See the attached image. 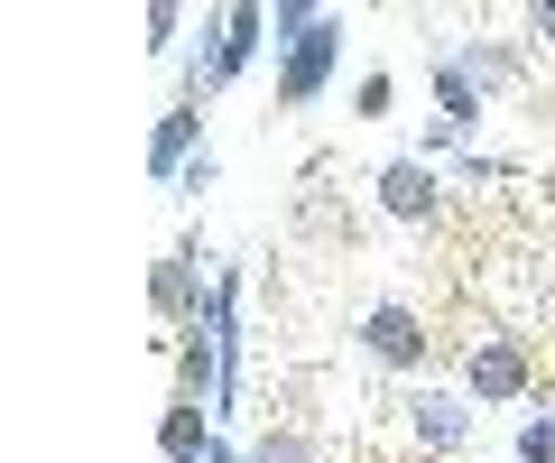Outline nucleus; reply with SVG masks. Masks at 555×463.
Segmentation results:
<instances>
[{
    "label": "nucleus",
    "mask_w": 555,
    "mask_h": 463,
    "mask_svg": "<svg viewBox=\"0 0 555 463\" xmlns=\"http://www.w3.org/2000/svg\"><path fill=\"white\" fill-rule=\"evenodd\" d=\"M269 38H278V112H315L324 83L343 75L352 20L343 10H315V0H269Z\"/></svg>",
    "instance_id": "1"
},
{
    "label": "nucleus",
    "mask_w": 555,
    "mask_h": 463,
    "mask_svg": "<svg viewBox=\"0 0 555 463\" xmlns=\"http://www.w3.org/2000/svg\"><path fill=\"white\" fill-rule=\"evenodd\" d=\"M259 47L269 38V0H232V10H195V47H185V75H177V102L185 112H204L214 93H232L241 75L259 65Z\"/></svg>",
    "instance_id": "2"
},
{
    "label": "nucleus",
    "mask_w": 555,
    "mask_h": 463,
    "mask_svg": "<svg viewBox=\"0 0 555 463\" xmlns=\"http://www.w3.org/2000/svg\"><path fill=\"white\" fill-rule=\"evenodd\" d=\"M454 389L473 408H537V399H546L528 334H509V324H473V334L454 343Z\"/></svg>",
    "instance_id": "3"
},
{
    "label": "nucleus",
    "mask_w": 555,
    "mask_h": 463,
    "mask_svg": "<svg viewBox=\"0 0 555 463\" xmlns=\"http://www.w3.org/2000/svg\"><path fill=\"white\" fill-rule=\"evenodd\" d=\"M214 250H204V232H177L167 242V260L149 269V316H158V343L167 334H195L204 316H214Z\"/></svg>",
    "instance_id": "4"
},
{
    "label": "nucleus",
    "mask_w": 555,
    "mask_h": 463,
    "mask_svg": "<svg viewBox=\"0 0 555 463\" xmlns=\"http://www.w3.org/2000/svg\"><path fill=\"white\" fill-rule=\"evenodd\" d=\"M352 343L371 352L379 371H398V381H436V352H444L436 316H426V306H408V297H379V306H361Z\"/></svg>",
    "instance_id": "5"
},
{
    "label": "nucleus",
    "mask_w": 555,
    "mask_h": 463,
    "mask_svg": "<svg viewBox=\"0 0 555 463\" xmlns=\"http://www.w3.org/2000/svg\"><path fill=\"white\" fill-rule=\"evenodd\" d=\"M398 436H408V454H416V463H454V454H473L481 408L463 399L454 381H416L408 399H398Z\"/></svg>",
    "instance_id": "6"
},
{
    "label": "nucleus",
    "mask_w": 555,
    "mask_h": 463,
    "mask_svg": "<svg viewBox=\"0 0 555 463\" xmlns=\"http://www.w3.org/2000/svg\"><path fill=\"white\" fill-rule=\"evenodd\" d=\"M371 195H379V214H389V222L436 232V222H444V167H426L416 149H398V158L371 177Z\"/></svg>",
    "instance_id": "7"
},
{
    "label": "nucleus",
    "mask_w": 555,
    "mask_h": 463,
    "mask_svg": "<svg viewBox=\"0 0 555 463\" xmlns=\"http://www.w3.org/2000/svg\"><path fill=\"white\" fill-rule=\"evenodd\" d=\"M204 149H214V140H204V112L167 102V112H158V130H149V177H158V185H177L185 167L204 158Z\"/></svg>",
    "instance_id": "8"
},
{
    "label": "nucleus",
    "mask_w": 555,
    "mask_h": 463,
    "mask_svg": "<svg viewBox=\"0 0 555 463\" xmlns=\"http://www.w3.org/2000/svg\"><path fill=\"white\" fill-rule=\"evenodd\" d=\"M426 93H436V121H444V130H463V140H473V130L491 121V93H481V83L463 75L454 56H436V65H426Z\"/></svg>",
    "instance_id": "9"
},
{
    "label": "nucleus",
    "mask_w": 555,
    "mask_h": 463,
    "mask_svg": "<svg viewBox=\"0 0 555 463\" xmlns=\"http://www.w3.org/2000/svg\"><path fill=\"white\" fill-rule=\"evenodd\" d=\"M454 65H463V75H473L491 102H500V93H518V75H528V56H518L509 38H463V47H454Z\"/></svg>",
    "instance_id": "10"
},
{
    "label": "nucleus",
    "mask_w": 555,
    "mask_h": 463,
    "mask_svg": "<svg viewBox=\"0 0 555 463\" xmlns=\"http://www.w3.org/2000/svg\"><path fill=\"white\" fill-rule=\"evenodd\" d=\"M214 408H185V399H167V417H158V463H204L214 454Z\"/></svg>",
    "instance_id": "11"
},
{
    "label": "nucleus",
    "mask_w": 555,
    "mask_h": 463,
    "mask_svg": "<svg viewBox=\"0 0 555 463\" xmlns=\"http://www.w3.org/2000/svg\"><path fill=\"white\" fill-rule=\"evenodd\" d=\"M185 38H195V10H185V0H149V10H139V47H149V56H177Z\"/></svg>",
    "instance_id": "12"
},
{
    "label": "nucleus",
    "mask_w": 555,
    "mask_h": 463,
    "mask_svg": "<svg viewBox=\"0 0 555 463\" xmlns=\"http://www.w3.org/2000/svg\"><path fill=\"white\" fill-rule=\"evenodd\" d=\"M250 463H324V454H315V436H306L297 417H269L250 436Z\"/></svg>",
    "instance_id": "13"
},
{
    "label": "nucleus",
    "mask_w": 555,
    "mask_h": 463,
    "mask_svg": "<svg viewBox=\"0 0 555 463\" xmlns=\"http://www.w3.org/2000/svg\"><path fill=\"white\" fill-rule=\"evenodd\" d=\"M500 463H555V408H528L518 417V436H509V454Z\"/></svg>",
    "instance_id": "14"
},
{
    "label": "nucleus",
    "mask_w": 555,
    "mask_h": 463,
    "mask_svg": "<svg viewBox=\"0 0 555 463\" xmlns=\"http://www.w3.org/2000/svg\"><path fill=\"white\" fill-rule=\"evenodd\" d=\"M389 112H398V75H389V65H371V75L352 83V121H389Z\"/></svg>",
    "instance_id": "15"
},
{
    "label": "nucleus",
    "mask_w": 555,
    "mask_h": 463,
    "mask_svg": "<svg viewBox=\"0 0 555 463\" xmlns=\"http://www.w3.org/2000/svg\"><path fill=\"white\" fill-rule=\"evenodd\" d=\"M204 185H222V158H214V149H204V158H195V167H185V177H177V185H167V195H204Z\"/></svg>",
    "instance_id": "16"
},
{
    "label": "nucleus",
    "mask_w": 555,
    "mask_h": 463,
    "mask_svg": "<svg viewBox=\"0 0 555 463\" xmlns=\"http://www.w3.org/2000/svg\"><path fill=\"white\" fill-rule=\"evenodd\" d=\"M528 38H537V47H555V0H537V10H528Z\"/></svg>",
    "instance_id": "17"
}]
</instances>
